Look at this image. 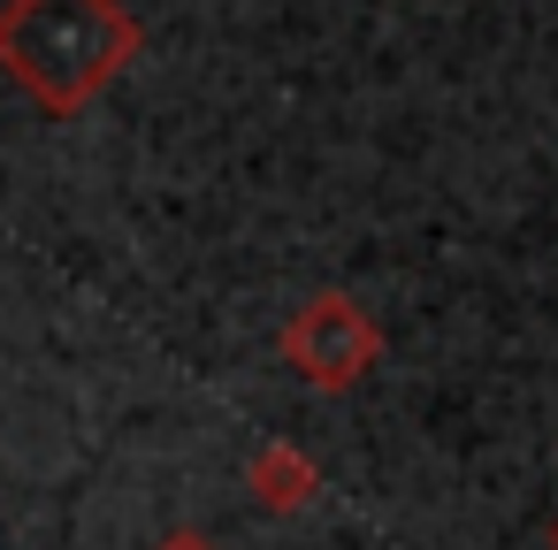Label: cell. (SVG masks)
<instances>
[{"instance_id": "5", "label": "cell", "mask_w": 558, "mask_h": 550, "mask_svg": "<svg viewBox=\"0 0 558 550\" xmlns=\"http://www.w3.org/2000/svg\"><path fill=\"white\" fill-rule=\"evenodd\" d=\"M550 550H558V512H550Z\"/></svg>"}, {"instance_id": "4", "label": "cell", "mask_w": 558, "mask_h": 550, "mask_svg": "<svg viewBox=\"0 0 558 550\" xmlns=\"http://www.w3.org/2000/svg\"><path fill=\"white\" fill-rule=\"evenodd\" d=\"M154 550H222V542H215V535H199V527H169Z\"/></svg>"}, {"instance_id": "2", "label": "cell", "mask_w": 558, "mask_h": 550, "mask_svg": "<svg viewBox=\"0 0 558 550\" xmlns=\"http://www.w3.org/2000/svg\"><path fill=\"white\" fill-rule=\"evenodd\" d=\"M383 321L352 298V291H314V298H299L291 306V321H283V337H276V352H283V367L306 382V390H322V398H352L375 367H383Z\"/></svg>"}, {"instance_id": "1", "label": "cell", "mask_w": 558, "mask_h": 550, "mask_svg": "<svg viewBox=\"0 0 558 550\" xmlns=\"http://www.w3.org/2000/svg\"><path fill=\"white\" fill-rule=\"evenodd\" d=\"M146 32L123 0H9L0 9V70L47 115H85L131 62Z\"/></svg>"}, {"instance_id": "3", "label": "cell", "mask_w": 558, "mask_h": 550, "mask_svg": "<svg viewBox=\"0 0 558 550\" xmlns=\"http://www.w3.org/2000/svg\"><path fill=\"white\" fill-rule=\"evenodd\" d=\"M245 489H253L260 512L291 520V512H306V504L322 497V466H314V451H299V443H260V451L245 459Z\"/></svg>"}]
</instances>
